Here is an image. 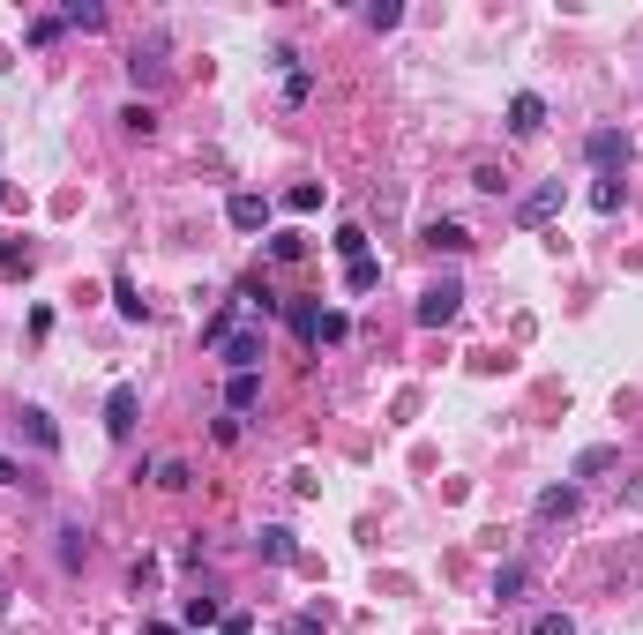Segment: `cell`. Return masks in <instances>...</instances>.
Masks as SVG:
<instances>
[{"mask_svg": "<svg viewBox=\"0 0 643 635\" xmlns=\"http://www.w3.org/2000/svg\"><path fill=\"white\" fill-rule=\"evenodd\" d=\"M202 344H210L232 374H262V329H240V299L217 307L210 322H202Z\"/></svg>", "mask_w": 643, "mask_h": 635, "instance_id": "obj_1", "label": "cell"}, {"mask_svg": "<svg viewBox=\"0 0 643 635\" xmlns=\"http://www.w3.org/2000/svg\"><path fill=\"white\" fill-rule=\"evenodd\" d=\"M584 157L606 172V180H621V172H629V157H636V142H629V127H591V135H584Z\"/></svg>", "mask_w": 643, "mask_h": 635, "instance_id": "obj_2", "label": "cell"}, {"mask_svg": "<svg viewBox=\"0 0 643 635\" xmlns=\"http://www.w3.org/2000/svg\"><path fill=\"white\" fill-rule=\"evenodd\" d=\"M561 202H569V187H561V180H539V187H531L524 202H516V225H524V232L554 225V217H561Z\"/></svg>", "mask_w": 643, "mask_h": 635, "instance_id": "obj_3", "label": "cell"}, {"mask_svg": "<svg viewBox=\"0 0 643 635\" xmlns=\"http://www.w3.org/2000/svg\"><path fill=\"white\" fill-rule=\"evenodd\" d=\"M457 314H464V284H457V277L427 284V299H419V322H427V329H442V322H457Z\"/></svg>", "mask_w": 643, "mask_h": 635, "instance_id": "obj_4", "label": "cell"}, {"mask_svg": "<svg viewBox=\"0 0 643 635\" xmlns=\"http://www.w3.org/2000/svg\"><path fill=\"white\" fill-rule=\"evenodd\" d=\"M135 411H143L135 381H113V396H105V434H113V441H128V434H135Z\"/></svg>", "mask_w": 643, "mask_h": 635, "instance_id": "obj_5", "label": "cell"}, {"mask_svg": "<svg viewBox=\"0 0 643 635\" xmlns=\"http://www.w3.org/2000/svg\"><path fill=\"white\" fill-rule=\"evenodd\" d=\"M539 127H546V98H539V90H516V98H509V135L531 142Z\"/></svg>", "mask_w": 643, "mask_h": 635, "instance_id": "obj_6", "label": "cell"}, {"mask_svg": "<svg viewBox=\"0 0 643 635\" xmlns=\"http://www.w3.org/2000/svg\"><path fill=\"white\" fill-rule=\"evenodd\" d=\"M576 508H584V494H576V486H569V479H561V486H546V494H539V501H531V516H539V523H569V516H576Z\"/></svg>", "mask_w": 643, "mask_h": 635, "instance_id": "obj_7", "label": "cell"}, {"mask_svg": "<svg viewBox=\"0 0 643 635\" xmlns=\"http://www.w3.org/2000/svg\"><path fill=\"white\" fill-rule=\"evenodd\" d=\"M225 217H232V232H262V225H270V202H262L255 187H240V195L225 202Z\"/></svg>", "mask_w": 643, "mask_h": 635, "instance_id": "obj_8", "label": "cell"}, {"mask_svg": "<svg viewBox=\"0 0 643 635\" xmlns=\"http://www.w3.org/2000/svg\"><path fill=\"white\" fill-rule=\"evenodd\" d=\"M255 553H262V561H277V568H285V561H300V546H292V531H285V523H262V531H255Z\"/></svg>", "mask_w": 643, "mask_h": 635, "instance_id": "obj_9", "label": "cell"}, {"mask_svg": "<svg viewBox=\"0 0 643 635\" xmlns=\"http://www.w3.org/2000/svg\"><path fill=\"white\" fill-rule=\"evenodd\" d=\"M255 404H262V374H232L225 381V411H232V419H247Z\"/></svg>", "mask_w": 643, "mask_h": 635, "instance_id": "obj_10", "label": "cell"}, {"mask_svg": "<svg viewBox=\"0 0 643 635\" xmlns=\"http://www.w3.org/2000/svg\"><path fill=\"white\" fill-rule=\"evenodd\" d=\"M524 591H531V561H501L494 568V598H501V606H516Z\"/></svg>", "mask_w": 643, "mask_h": 635, "instance_id": "obj_11", "label": "cell"}, {"mask_svg": "<svg viewBox=\"0 0 643 635\" xmlns=\"http://www.w3.org/2000/svg\"><path fill=\"white\" fill-rule=\"evenodd\" d=\"M322 299H292V337H300V344H322Z\"/></svg>", "mask_w": 643, "mask_h": 635, "instance_id": "obj_12", "label": "cell"}, {"mask_svg": "<svg viewBox=\"0 0 643 635\" xmlns=\"http://www.w3.org/2000/svg\"><path fill=\"white\" fill-rule=\"evenodd\" d=\"M427 247H434V254H464V247H472V232H464L457 217H434V225H427Z\"/></svg>", "mask_w": 643, "mask_h": 635, "instance_id": "obj_13", "label": "cell"}, {"mask_svg": "<svg viewBox=\"0 0 643 635\" xmlns=\"http://www.w3.org/2000/svg\"><path fill=\"white\" fill-rule=\"evenodd\" d=\"M128 75H135V83H165V45H158V38H150V45H135Z\"/></svg>", "mask_w": 643, "mask_h": 635, "instance_id": "obj_14", "label": "cell"}, {"mask_svg": "<svg viewBox=\"0 0 643 635\" xmlns=\"http://www.w3.org/2000/svg\"><path fill=\"white\" fill-rule=\"evenodd\" d=\"M374 284H382V262H374V254L344 262V292H374Z\"/></svg>", "mask_w": 643, "mask_h": 635, "instance_id": "obj_15", "label": "cell"}, {"mask_svg": "<svg viewBox=\"0 0 643 635\" xmlns=\"http://www.w3.org/2000/svg\"><path fill=\"white\" fill-rule=\"evenodd\" d=\"M621 202H629V180H599V187H591V210H599V217H614Z\"/></svg>", "mask_w": 643, "mask_h": 635, "instance_id": "obj_16", "label": "cell"}, {"mask_svg": "<svg viewBox=\"0 0 643 635\" xmlns=\"http://www.w3.org/2000/svg\"><path fill=\"white\" fill-rule=\"evenodd\" d=\"M23 434H30V441H38V449H45V456H53V449H60V426H53V419H45V411H23Z\"/></svg>", "mask_w": 643, "mask_h": 635, "instance_id": "obj_17", "label": "cell"}, {"mask_svg": "<svg viewBox=\"0 0 643 635\" xmlns=\"http://www.w3.org/2000/svg\"><path fill=\"white\" fill-rule=\"evenodd\" d=\"M60 23H68V30H105V8H98V0H68Z\"/></svg>", "mask_w": 643, "mask_h": 635, "instance_id": "obj_18", "label": "cell"}, {"mask_svg": "<svg viewBox=\"0 0 643 635\" xmlns=\"http://www.w3.org/2000/svg\"><path fill=\"white\" fill-rule=\"evenodd\" d=\"M225 613H217V598H187L180 606V628H217Z\"/></svg>", "mask_w": 643, "mask_h": 635, "instance_id": "obj_19", "label": "cell"}, {"mask_svg": "<svg viewBox=\"0 0 643 635\" xmlns=\"http://www.w3.org/2000/svg\"><path fill=\"white\" fill-rule=\"evenodd\" d=\"M187 479H195V471H187V456H165V464H158V486H165V494H187Z\"/></svg>", "mask_w": 643, "mask_h": 635, "instance_id": "obj_20", "label": "cell"}, {"mask_svg": "<svg viewBox=\"0 0 643 635\" xmlns=\"http://www.w3.org/2000/svg\"><path fill=\"white\" fill-rule=\"evenodd\" d=\"M60 561H68V568H83V561H90V538L75 531V523H68V531H60Z\"/></svg>", "mask_w": 643, "mask_h": 635, "instance_id": "obj_21", "label": "cell"}, {"mask_svg": "<svg viewBox=\"0 0 643 635\" xmlns=\"http://www.w3.org/2000/svg\"><path fill=\"white\" fill-rule=\"evenodd\" d=\"M113 307H120V314H128V322H143V314H150V307H143V299H135V284H128V277H113Z\"/></svg>", "mask_w": 643, "mask_h": 635, "instance_id": "obj_22", "label": "cell"}, {"mask_svg": "<svg viewBox=\"0 0 643 635\" xmlns=\"http://www.w3.org/2000/svg\"><path fill=\"white\" fill-rule=\"evenodd\" d=\"M329 247H337L344 262H359V254H367V232H359V225H337V240H329Z\"/></svg>", "mask_w": 643, "mask_h": 635, "instance_id": "obj_23", "label": "cell"}, {"mask_svg": "<svg viewBox=\"0 0 643 635\" xmlns=\"http://www.w3.org/2000/svg\"><path fill=\"white\" fill-rule=\"evenodd\" d=\"M285 210H300V217H307V210H322V187H315V180H300V187L285 195Z\"/></svg>", "mask_w": 643, "mask_h": 635, "instance_id": "obj_24", "label": "cell"}, {"mask_svg": "<svg viewBox=\"0 0 643 635\" xmlns=\"http://www.w3.org/2000/svg\"><path fill=\"white\" fill-rule=\"evenodd\" d=\"M30 269V247H15V240H0V277H23Z\"/></svg>", "mask_w": 643, "mask_h": 635, "instance_id": "obj_25", "label": "cell"}, {"mask_svg": "<svg viewBox=\"0 0 643 635\" xmlns=\"http://www.w3.org/2000/svg\"><path fill=\"white\" fill-rule=\"evenodd\" d=\"M120 127H128V135H158V113H150V105H128Z\"/></svg>", "mask_w": 643, "mask_h": 635, "instance_id": "obj_26", "label": "cell"}, {"mask_svg": "<svg viewBox=\"0 0 643 635\" xmlns=\"http://www.w3.org/2000/svg\"><path fill=\"white\" fill-rule=\"evenodd\" d=\"M300 254H307L300 232H277V240H270V262H300Z\"/></svg>", "mask_w": 643, "mask_h": 635, "instance_id": "obj_27", "label": "cell"}, {"mask_svg": "<svg viewBox=\"0 0 643 635\" xmlns=\"http://www.w3.org/2000/svg\"><path fill=\"white\" fill-rule=\"evenodd\" d=\"M367 23H374V30H397V23H404V8H397V0H374Z\"/></svg>", "mask_w": 643, "mask_h": 635, "instance_id": "obj_28", "label": "cell"}, {"mask_svg": "<svg viewBox=\"0 0 643 635\" xmlns=\"http://www.w3.org/2000/svg\"><path fill=\"white\" fill-rule=\"evenodd\" d=\"M307 90H315V75H307V68H285V98L307 105Z\"/></svg>", "mask_w": 643, "mask_h": 635, "instance_id": "obj_29", "label": "cell"}, {"mask_svg": "<svg viewBox=\"0 0 643 635\" xmlns=\"http://www.w3.org/2000/svg\"><path fill=\"white\" fill-rule=\"evenodd\" d=\"M531 635H576V621H569V613H539V621H531Z\"/></svg>", "mask_w": 643, "mask_h": 635, "instance_id": "obj_30", "label": "cell"}, {"mask_svg": "<svg viewBox=\"0 0 643 635\" xmlns=\"http://www.w3.org/2000/svg\"><path fill=\"white\" fill-rule=\"evenodd\" d=\"M606 464H614V449H584L576 456V479H591V471H606Z\"/></svg>", "mask_w": 643, "mask_h": 635, "instance_id": "obj_31", "label": "cell"}, {"mask_svg": "<svg viewBox=\"0 0 643 635\" xmlns=\"http://www.w3.org/2000/svg\"><path fill=\"white\" fill-rule=\"evenodd\" d=\"M60 30H68V23H60V15H38V23H30V45H53Z\"/></svg>", "mask_w": 643, "mask_h": 635, "instance_id": "obj_32", "label": "cell"}, {"mask_svg": "<svg viewBox=\"0 0 643 635\" xmlns=\"http://www.w3.org/2000/svg\"><path fill=\"white\" fill-rule=\"evenodd\" d=\"M217 635H255V621H247V613H225V621H217Z\"/></svg>", "mask_w": 643, "mask_h": 635, "instance_id": "obj_33", "label": "cell"}, {"mask_svg": "<svg viewBox=\"0 0 643 635\" xmlns=\"http://www.w3.org/2000/svg\"><path fill=\"white\" fill-rule=\"evenodd\" d=\"M292 635H322V613H300V621H292Z\"/></svg>", "mask_w": 643, "mask_h": 635, "instance_id": "obj_34", "label": "cell"}, {"mask_svg": "<svg viewBox=\"0 0 643 635\" xmlns=\"http://www.w3.org/2000/svg\"><path fill=\"white\" fill-rule=\"evenodd\" d=\"M143 635H187V628H172V621H143Z\"/></svg>", "mask_w": 643, "mask_h": 635, "instance_id": "obj_35", "label": "cell"}, {"mask_svg": "<svg viewBox=\"0 0 643 635\" xmlns=\"http://www.w3.org/2000/svg\"><path fill=\"white\" fill-rule=\"evenodd\" d=\"M0 202H8V187H0Z\"/></svg>", "mask_w": 643, "mask_h": 635, "instance_id": "obj_36", "label": "cell"}]
</instances>
